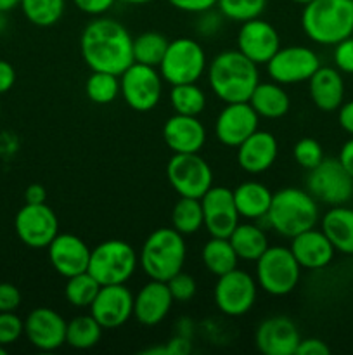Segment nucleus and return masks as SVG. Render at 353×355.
Segmentation results:
<instances>
[{
	"label": "nucleus",
	"mask_w": 353,
	"mask_h": 355,
	"mask_svg": "<svg viewBox=\"0 0 353 355\" xmlns=\"http://www.w3.org/2000/svg\"><path fill=\"white\" fill-rule=\"evenodd\" d=\"M332 59H334V68L341 73L353 75V35L334 45Z\"/></svg>",
	"instance_id": "44"
},
{
	"label": "nucleus",
	"mask_w": 353,
	"mask_h": 355,
	"mask_svg": "<svg viewBox=\"0 0 353 355\" xmlns=\"http://www.w3.org/2000/svg\"><path fill=\"white\" fill-rule=\"evenodd\" d=\"M23 335L24 322L14 312H0V345H12Z\"/></svg>",
	"instance_id": "41"
},
{
	"label": "nucleus",
	"mask_w": 353,
	"mask_h": 355,
	"mask_svg": "<svg viewBox=\"0 0 353 355\" xmlns=\"http://www.w3.org/2000/svg\"><path fill=\"white\" fill-rule=\"evenodd\" d=\"M204 214V229L213 238H228L239 224V211L234 203L232 189L211 186L201 198Z\"/></svg>",
	"instance_id": "15"
},
{
	"label": "nucleus",
	"mask_w": 353,
	"mask_h": 355,
	"mask_svg": "<svg viewBox=\"0 0 353 355\" xmlns=\"http://www.w3.org/2000/svg\"><path fill=\"white\" fill-rule=\"evenodd\" d=\"M120 92L128 107L138 113H147L161 101V73L158 68L134 62L120 75Z\"/></svg>",
	"instance_id": "11"
},
{
	"label": "nucleus",
	"mask_w": 353,
	"mask_h": 355,
	"mask_svg": "<svg viewBox=\"0 0 353 355\" xmlns=\"http://www.w3.org/2000/svg\"><path fill=\"white\" fill-rule=\"evenodd\" d=\"M0 114H2V106H0Z\"/></svg>",
	"instance_id": "58"
},
{
	"label": "nucleus",
	"mask_w": 353,
	"mask_h": 355,
	"mask_svg": "<svg viewBox=\"0 0 353 355\" xmlns=\"http://www.w3.org/2000/svg\"><path fill=\"white\" fill-rule=\"evenodd\" d=\"M228 241H230L237 259L244 260V262H256L269 248V238H266L265 231L251 222L237 224V227L228 236Z\"/></svg>",
	"instance_id": "30"
},
{
	"label": "nucleus",
	"mask_w": 353,
	"mask_h": 355,
	"mask_svg": "<svg viewBox=\"0 0 353 355\" xmlns=\"http://www.w3.org/2000/svg\"><path fill=\"white\" fill-rule=\"evenodd\" d=\"M168 38L159 31H144L137 35L134 37V62L158 68L168 49Z\"/></svg>",
	"instance_id": "35"
},
{
	"label": "nucleus",
	"mask_w": 353,
	"mask_h": 355,
	"mask_svg": "<svg viewBox=\"0 0 353 355\" xmlns=\"http://www.w3.org/2000/svg\"><path fill=\"white\" fill-rule=\"evenodd\" d=\"M291 2H294V3H300V6H305V3L311 2V0H291Z\"/></svg>",
	"instance_id": "56"
},
{
	"label": "nucleus",
	"mask_w": 353,
	"mask_h": 355,
	"mask_svg": "<svg viewBox=\"0 0 353 355\" xmlns=\"http://www.w3.org/2000/svg\"><path fill=\"white\" fill-rule=\"evenodd\" d=\"M218 0H168L170 6L175 9L182 10V12L190 14H201L204 10H210L217 7Z\"/></svg>",
	"instance_id": "47"
},
{
	"label": "nucleus",
	"mask_w": 353,
	"mask_h": 355,
	"mask_svg": "<svg viewBox=\"0 0 353 355\" xmlns=\"http://www.w3.org/2000/svg\"><path fill=\"white\" fill-rule=\"evenodd\" d=\"M14 83H16V69L10 62L0 59V96L9 92Z\"/></svg>",
	"instance_id": "50"
},
{
	"label": "nucleus",
	"mask_w": 353,
	"mask_h": 355,
	"mask_svg": "<svg viewBox=\"0 0 353 355\" xmlns=\"http://www.w3.org/2000/svg\"><path fill=\"white\" fill-rule=\"evenodd\" d=\"M102 336V326L92 314L76 315L66 326V345L76 350H89L99 343Z\"/></svg>",
	"instance_id": "32"
},
{
	"label": "nucleus",
	"mask_w": 353,
	"mask_h": 355,
	"mask_svg": "<svg viewBox=\"0 0 353 355\" xmlns=\"http://www.w3.org/2000/svg\"><path fill=\"white\" fill-rule=\"evenodd\" d=\"M85 94L96 104L113 103L120 96V76L106 71H92L87 78Z\"/></svg>",
	"instance_id": "38"
},
{
	"label": "nucleus",
	"mask_w": 353,
	"mask_h": 355,
	"mask_svg": "<svg viewBox=\"0 0 353 355\" xmlns=\"http://www.w3.org/2000/svg\"><path fill=\"white\" fill-rule=\"evenodd\" d=\"M66 326L68 322L59 312L48 307H38L24 319V335L35 349L52 352L66 343Z\"/></svg>",
	"instance_id": "19"
},
{
	"label": "nucleus",
	"mask_w": 353,
	"mask_h": 355,
	"mask_svg": "<svg viewBox=\"0 0 353 355\" xmlns=\"http://www.w3.org/2000/svg\"><path fill=\"white\" fill-rule=\"evenodd\" d=\"M163 139L173 153H199L206 142V128L197 116L175 113L163 125Z\"/></svg>",
	"instance_id": "24"
},
{
	"label": "nucleus",
	"mask_w": 353,
	"mask_h": 355,
	"mask_svg": "<svg viewBox=\"0 0 353 355\" xmlns=\"http://www.w3.org/2000/svg\"><path fill=\"white\" fill-rule=\"evenodd\" d=\"M170 104L176 114L197 116L206 107V94L197 83H180L172 85Z\"/></svg>",
	"instance_id": "34"
},
{
	"label": "nucleus",
	"mask_w": 353,
	"mask_h": 355,
	"mask_svg": "<svg viewBox=\"0 0 353 355\" xmlns=\"http://www.w3.org/2000/svg\"><path fill=\"white\" fill-rule=\"evenodd\" d=\"M201 259H203L208 272L213 274L215 277L224 276V274L234 270L239 262L228 238H213V236L204 243Z\"/></svg>",
	"instance_id": "31"
},
{
	"label": "nucleus",
	"mask_w": 353,
	"mask_h": 355,
	"mask_svg": "<svg viewBox=\"0 0 353 355\" xmlns=\"http://www.w3.org/2000/svg\"><path fill=\"white\" fill-rule=\"evenodd\" d=\"M255 263L256 283L272 297H286L300 283L301 266L286 246H269Z\"/></svg>",
	"instance_id": "7"
},
{
	"label": "nucleus",
	"mask_w": 353,
	"mask_h": 355,
	"mask_svg": "<svg viewBox=\"0 0 353 355\" xmlns=\"http://www.w3.org/2000/svg\"><path fill=\"white\" fill-rule=\"evenodd\" d=\"M47 200V191L42 184H31V186L26 187L24 191V201L30 205H40L45 203Z\"/></svg>",
	"instance_id": "52"
},
{
	"label": "nucleus",
	"mask_w": 353,
	"mask_h": 355,
	"mask_svg": "<svg viewBox=\"0 0 353 355\" xmlns=\"http://www.w3.org/2000/svg\"><path fill=\"white\" fill-rule=\"evenodd\" d=\"M293 158L301 168L311 170L324 159V149L320 142L311 137H303L294 144Z\"/></svg>",
	"instance_id": "40"
},
{
	"label": "nucleus",
	"mask_w": 353,
	"mask_h": 355,
	"mask_svg": "<svg viewBox=\"0 0 353 355\" xmlns=\"http://www.w3.org/2000/svg\"><path fill=\"white\" fill-rule=\"evenodd\" d=\"M14 229L23 245L33 250H44L59 234V220L48 205L26 203L14 218Z\"/></svg>",
	"instance_id": "14"
},
{
	"label": "nucleus",
	"mask_w": 353,
	"mask_h": 355,
	"mask_svg": "<svg viewBox=\"0 0 353 355\" xmlns=\"http://www.w3.org/2000/svg\"><path fill=\"white\" fill-rule=\"evenodd\" d=\"M185 239L173 227H161L145 238L138 253V266L149 279L168 281L185 263Z\"/></svg>",
	"instance_id": "5"
},
{
	"label": "nucleus",
	"mask_w": 353,
	"mask_h": 355,
	"mask_svg": "<svg viewBox=\"0 0 353 355\" xmlns=\"http://www.w3.org/2000/svg\"><path fill=\"white\" fill-rule=\"evenodd\" d=\"M173 305V297L165 281L151 279L138 290L134 297V318L142 326L159 324L170 314Z\"/></svg>",
	"instance_id": "22"
},
{
	"label": "nucleus",
	"mask_w": 353,
	"mask_h": 355,
	"mask_svg": "<svg viewBox=\"0 0 353 355\" xmlns=\"http://www.w3.org/2000/svg\"><path fill=\"white\" fill-rule=\"evenodd\" d=\"M260 118L277 120L289 111L291 99L277 82H260L248 101Z\"/></svg>",
	"instance_id": "29"
},
{
	"label": "nucleus",
	"mask_w": 353,
	"mask_h": 355,
	"mask_svg": "<svg viewBox=\"0 0 353 355\" xmlns=\"http://www.w3.org/2000/svg\"><path fill=\"white\" fill-rule=\"evenodd\" d=\"M279 155L277 139L270 132L256 130L237 146V163L244 172L263 173L275 163Z\"/></svg>",
	"instance_id": "25"
},
{
	"label": "nucleus",
	"mask_w": 353,
	"mask_h": 355,
	"mask_svg": "<svg viewBox=\"0 0 353 355\" xmlns=\"http://www.w3.org/2000/svg\"><path fill=\"white\" fill-rule=\"evenodd\" d=\"M265 66L272 82L280 85H294V83L308 82L322 64L317 52L311 51L310 47L289 45V47H280Z\"/></svg>",
	"instance_id": "13"
},
{
	"label": "nucleus",
	"mask_w": 353,
	"mask_h": 355,
	"mask_svg": "<svg viewBox=\"0 0 353 355\" xmlns=\"http://www.w3.org/2000/svg\"><path fill=\"white\" fill-rule=\"evenodd\" d=\"M190 340L189 336L183 335H176L170 340L166 345H158V347H151V349L142 350L141 354L144 355H187L190 352Z\"/></svg>",
	"instance_id": "43"
},
{
	"label": "nucleus",
	"mask_w": 353,
	"mask_h": 355,
	"mask_svg": "<svg viewBox=\"0 0 353 355\" xmlns=\"http://www.w3.org/2000/svg\"><path fill=\"white\" fill-rule=\"evenodd\" d=\"M307 191L318 203L345 205L353 196V177L338 158H324L315 168L308 170Z\"/></svg>",
	"instance_id": "10"
},
{
	"label": "nucleus",
	"mask_w": 353,
	"mask_h": 355,
	"mask_svg": "<svg viewBox=\"0 0 353 355\" xmlns=\"http://www.w3.org/2000/svg\"><path fill=\"white\" fill-rule=\"evenodd\" d=\"M260 116L249 103H228L218 113L215 135L227 148H237L258 130Z\"/></svg>",
	"instance_id": "17"
},
{
	"label": "nucleus",
	"mask_w": 353,
	"mask_h": 355,
	"mask_svg": "<svg viewBox=\"0 0 353 355\" xmlns=\"http://www.w3.org/2000/svg\"><path fill=\"white\" fill-rule=\"evenodd\" d=\"M19 305V290L10 283H0V312H14Z\"/></svg>",
	"instance_id": "45"
},
{
	"label": "nucleus",
	"mask_w": 353,
	"mask_h": 355,
	"mask_svg": "<svg viewBox=\"0 0 353 355\" xmlns=\"http://www.w3.org/2000/svg\"><path fill=\"white\" fill-rule=\"evenodd\" d=\"M258 297V283L246 270L235 267L230 272L217 277L213 290L215 305L228 318L248 314Z\"/></svg>",
	"instance_id": "12"
},
{
	"label": "nucleus",
	"mask_w": 353,
	"mask_h": 355,
	"mask_svg": "<svg viewBox=\"0 0 353 355\" xmlns=\"http://www.w3.org/2000/svg\"><path fill=\"white\" fill-rule=\"evenodd\" d=\"M172 227L182 236H192L204 227V214L201 200L182 198L176 201L172 210Z\"/></svg>",
	"instance_id": "33"
},
{
	"label": "nucleus",
	"mask_w": 353,
	"mask_h": 355,
	"mask_svg": "<svg viewBox=\"0 0 353 355\" xmlns=\"http://www.w3.org/2000/svg\"><path fill=\"white\" fill-rule=\"evenodd\" d=\"M114 2H116V0H73L76 9H80L82 12L93 17L104 16V14L114 6Z\"/></svg>",
	"instance_id": "48"
},
{
	"label": "nucleus",
	"mask_w": 353,
	"mask_h": 355,
	"mask_svg": "<svg viewBox=\"0 0 353 355\" xmlns=\"http://www.w3.org/2000/svg\"><path fill=\"white\" fill-rule=\"evenodd\" d=\"M221 14L220 10L213 12V9L204 10V12L199 14V21H197V31L201 35H206V37H211V35L217 33L221 26Z\"/></svg>",
	"instance_id": "46"
},
{
	"label": "nucleus",
	"mask_w": 353,
	"mask_h": 355,
	"mask_svg": "<svg viewBox=\"0 0 353 355\" xmlns=\"http://www.w3.org/2000/svg\"><path fill=\"white\" fill-rule=\"evenodd\" d=\"M318 201L300 187H284L272 194L265 220L282 238H294L318 222Z\"/></svg>",
	"instance_id": "4"
},
{
	"label": "nucleus",
	"mask_w": 353,
	"mask_h": 355,
	"mask_svg": "<svg viewBox=\"0 0 353 355\" xmlns=\"http://www.w3.org/2000/svg\"><path fill=\"white\" fill-rule=\"evenodd\" d=\"M208 83L215 96L225 104L248 103L260 83L258 64L235 51H221L206 68Z\"/></svg>",
	"instance_id": "2"
},
{
	"label": "nucleus",
	"mask_w": 353,
	"mask_h": 355,
	"mask_svg": "<svg viewBox=\"0 0 353 355\" xmlns=\"http://www.w3.org/2000/svg\"><path fill=\"white\" fill-rule=\"evenodd\" d=\"M100 290V284L90 276L89 272L76 274V276L68 277L64 288V297L73 307L90 309L92 302L96 300L97 293Z\"/></svg>",
	"instance_id": "37"
},
{
	"label": "nucleus",
	"mask_w": 353,
	"mask_h": 355,
	"mask_svg": "<svg viewBox=\"0 0 353 355\" xmlns=\"http://www.w3.org/2000/svg\"><path fill=\"white\" fill-rule=\"evenodd\" d=\"M331 349L325 345V342L318 338H307L301 340L300 345H298L296 355H329Z\"/></svg>",
	"instance_id": "49"
},
{
	"label": "nucleus",
	"mask_w": 353,
	"mask_h": 355,
	"mask_svg": "<svg viewBox=\"0 0 353 355\" xmlns=\"http://www.w3.org/2000/svg\"><path fill=\"white\" fill-rule=\"evenodd\" d=\"M280 49V37L273 24L262 17L244 21L237 33V51L255 64H266Z\"/></svg>",
	"instance_id": "18"
},
{
	"label": "nucleus",
	"mask_w": 353,
	"mask_h": 355,
	"mask_svg": "<svg viewBox=\"0 0 353 355\" xmlns=\"http://www.w3.org/2000/svg\"><path fill=\"white\" fill-rule=\"evenodd\" d=\"M138 267V255L134 246L121 239H107L90 252L87 272L100 284H125Z\"/></svg>",
	"instance_id": "6"
},
{
	"label": "nucleus",
	"mask_w": 353,
	"mask_h": 355,
	"mask_svg": "<svg viewBox=\"0 0 353 355\" xmlns=\"http://www.w3.org/2000/svg\"><path fill=\"white\" fill-rule=\"evenodd\" d=\"M320 229L336 252L353 255V208L345 205L331 207L320 218Z\"/></svg>",
	"instance_id": "27"
},
{
	"label": "nucleus",
	"mask_w": 353,
	"mask_h": 355,
	"mask_svg": "<svg viewBox=\"0 0 353 355\" xmlns=\"http://www.w3.org/2000/svg\"><path fill=\"white\" fill-rule=\"evenodd\" d=\"M217 7L227 19L244 23L265 12L266 0H218Z\"/></svg>",
	"instance_id": "39"
},
{
	"label": "nucleus",
	"mask_w": 353,
	"mask_h": 355,
	"mask_svg": "<svg viewBox=\"0 0 353 355\" xmlns=\"http://www.w3.org/2000/svg\"><path fill=\"white\" fill-rule=\"evenodd\" d=\"M6 354H7L6 347H3V345H0V355H6Z\"/></svg>",
	"instance_id": "57"
},
{
	"label": "nucleus",
	"mask_w": 353,
	"mask_h": 355,
	"mask_svg": "<svg viewBox=\"0 0 353 355\" xmlns=\"http://www.w3.org/2000/svg\"><path fill=\"white\" fill-rule=\"evenodd\" d=\"M166 284H168L170 293H172L173 297V302L192 300L194 295H196L197 291L196 279H194L192 276H189V274L182 272V270H180L179 274H175L172 279L166 281Z\"/></svg>",
	"instance_id": "42"
},
{
	"label": "nucleus",
	"mask_w": 353,
	"mask_h": 355,
	"mask_svg": "<svg viewBox=\"0 0 353 355\" xmlns=\"http://www.w3.org/2000/svg\"><path fill=\"white\" fill-rule=\"evenodd\" d=\"M300 342L296 324L284 315L265 319L255 331V345L263 355H296Z\"/></svg>",
	"instance_id": "20"
},
{
	"label": "nucleus",
	"mask_w": 353,
	"mask_h": 355,
	"mask_svg": "<svg viewBox=\"0 0 353 355\" xmlns=\"http://www.w3.org/2000/svg\"><path fill=\"white\" fill-rule=\"evenodd\" d=\"M125 3H130V6H144V3L152 2V0H121Z\"/></svg>",
	"instance_id": "55"
},
{
	"label": "nucleus",
	"mask_w": 353,
	"mask_h": 355,
	"mask_svg": "<svg viewBox=\"0 0 353 355\" xmlns=\"http://www.w3.org/2000/svg\"><path fill=\"white\" fill-rule=\"evenodd\" d=\"M48 260L51 266L59 276L71 277L76 274L87 272L90 262V252L92 250L87 246L82 238L69 232H59L51 245L47 246Z\"/></svg>",
	"instance_id": "21"
},
{
	"label": "nucleus",
	"mask_w": 353,
	"mask_h": 355,
	"mask_svg": "<svg viewBox=\"0 0 353 355\" xmlns=\"http://www.w3.org/2000/svg\"><path fill=\"white\" fill-rule=\"evenodd\" d=\"M232 193H234V203L239 217L246 220H262L266 217L273 193L265 184L246 180L239 184Z\"/></svg>",
	"instance_id": "28"
},
{
	"label": "nucleus",
	"mask_w": 353,
	"mask_h": 355,
	"mask_svg": "<svg viewBox=\"0 0 353 355\" xmlns=\"http://www.w3.org/2000/svg\"><path fill=\"white\" fill-rule=\"evenodd\" d=\"M311 103L325 113L338 111L345 103V80L341 71L332 66H320L308 80Z\"/></svg>",
	"instance_id": "26"
},
{
	"label": "nucleus",
	"mask_w": 353,
	"mask_h": 355,
	"mask_svg": "<svg viewBox=\"0 0 353 355\" xmlns=\"http://www.w3.org/2000/svg\"><path fill=\"white\" fill-rule=\"evenodd\" d=\"M21 6V0H0V14H6Z\"/></svg>",
	"instance_id": "54"
},
{
	"label": "nucleus",
	"mask_w": 353,
	"mask_h": 355,
	"mask_svg": "<svg viewBox=\"0 0 353 355\" xmlns=\"http://www.w3.org/2000/svg\"><path fill=\"white\" fill-rule=\"evenodd\" d=\"M166 175L170 186L182 198L201 200L213 186V170L199 153H173Z\"/></svg>",
	"instance_id": "9"
},
{
	"label": "nucleus",
	"mask_w": 353,
	"mask_h": 355,
	"mask_svg": "<svg viewBox=\"0 0 353 355\" xmlns=\"http://www.w3.org/2000/svg\"><path fill=\"white\" fill-rule=\"evenodd\" d=\"M289 250L301 269L318 270L327 267L334 259V246L329 241L322 229H308L301 234L291 238Z\"/></svg>",
	"instance_id": "23"
},
{
	"label": "nucleus",
	"mask_w": 353,
	"mask_h": 355,
	"mask_svg": "<svg viewBox=\"0 0 353 355\" xmlns=\"http://www.w3.org/2000/svg\"><path fill=\"white\" fill-rule=\"evenodd\" d=\"M206 54L201 44L187 37L170 42L161 64L158 66L163 82L170 85L197 83L206 73Z\"/></svg>",
	"instance_id": "8"
},
{
	"label": "nucleus",
	"mask_w": 353,
	"mask_h": 355,
	"mask_svg": "<svg viewBox=\"0 0 353 355\" xmlns=\"http://www.w3.org/2000/svg\"><path fill=\"white\" fill-rule=\"evenodd\" d=\"M301 28L315 44L334 47L353 35V0H311L305 3Z\"/></svg>",
	"instance_id": "3"
},
{
	"label": "nucleus",
	"mask_w": 353,
	"mask_h": 355,
	"mask_svg": "<svg viewBox=\"0 0 353 355\" xmlns=\"http://www.w3.org/2000/svg\"><path fill=\"white\" fill-rule=\"evenodd\" d=\"M21 10L31 24L54 26L66 10V0H21Z\"/></svg>",
	"instance_id": "36"
},
{
	"label": "nucleus",
	"mask_w": 353,
	"mask_h": 355,
	"mask_svg": "<svg viewBox=\"0 0 353 355\" xmlns=\"http://www.w3.org/2000/svg\"><path fill=\"white\" fill-rule=\"evenodd\" d=\"M338 121L339 127L353 137V101H348V103H343L338 110Z\"/></svg>",
	"instance_id": "51"
},
{
	"label": "nucleus",
	"mask_w": 353,
	"mask_h": 355,
	"mask_svg": "<svg viewBox=\"0 0 353 355\" xmlns=\"http://www.w3.org/2000/svg\"><path fill=\"white\" fill-rule=\"evenodd\" d=\"M80 52L92 71H106L120 76L134 64V37L113 17L97 16L80 37Z\"/></svg>",
	"instance_id": "1"
},
{
	"label": "nucleus",
	"mask_w": 353,
	"mask_h": 355,
	"mask_svg": "<svg viewBox=\"0 0 353 355\" xmlns=\"http://www.w3.org/2000/svg\"><path fill=\"white\" fill-rule=\"evenodd\" d=\"M90 314L102 329L121 328L134 315V295L125 284L100 286L90 305Z\"/></svg>",
	"instance_id": "16"
},
{
	"label": "nucleus",
	"mask_w": 353,
	"mask_h": 355,
	"mask_svg": "<svg viewBox=\"0 0 353 355\" xmlns=\"http://www.w3.org/2000/svg\"><path fill=\"white\" fill-rule=\"evenodd\" d=\"M338 159L341 162V165L345 166L346 172L353 177V137H350L348 141L341 146Z\"/></svg>",
	"instance_id": "53"
}]
</instances>
